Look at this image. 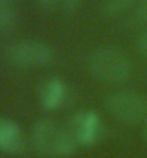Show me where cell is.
Returning <instances> with one entry per match:
<instances>
[{
	"instance_id": "8fae6325",
	"label": "cell",
	"mask_w": 147,
	"mask_h": 158,
	"mask_svg": "<svg viewBox=\"0 0 147 158\" xmlns=\"http://www.w3.org/2000/svg\"><path fill=\"white\" fill-rule=\"evenodd\" d=\"M137 49H139L140 56L147 60V27L139 35L137 38Z\"/></svg>"
},
{
	"instance_id": "3957f363",
	"label": "cell",
	"mask_w": 147,
	"mask_h": 158,
	"mask_svg": "<svg viewBox=\"0 0 147 158\" xmlns=\"http://www.w3.org/2000/svg\"><path fill=\"white\" fill-rule=\"evenodd\" d=\"M108 112L121 124L137 125L147 119V98L139 92L115 91L105 98Z\"/></svg>"
},
{
	"instance_id": "30bf717a",
	"label": "cell",
	"mask_w": 147,
	"mask_h": 158,
	"mask_svg": "<svg viewBox=\"0 0 147 158\" xmlns=\"http://www.w3.org/2000/svg\"><path fill=\"white\" fill-rule=\"evenodd\" d=\"M136 20L141 25H147V0L139 2L136 7Z\"/></svg>"
},
{
	"instance_id": "ba28073f",
	"label": "cell",
	"mask_w": 147,
	"mask_h": 158,
	"mask_svg": "<svg viewBox=\"0 0 147 158\" xmlns=\"http://www.w3.org/2000/svg\"><path fill=\"white\" fill-rule=\"evenodd\" d=\"M140 0H104L102 3V13L108 17L120 16L127 10H130L137 4Z\"/></svg>"
},
{
	"instance_id": "52a82bcc",
	"label": "cell",
	"mask_w": 147,
	"mask_h": 158,
	"mask_svg": "<svg viewBox=\"0 0 147 158\" xmlns=\"http://www.w3.org/2000/svg\"><path fill=\"white\" fill-rule=\"evenodd\" d=\"M41 104L48 111H55L62 106L67 98V85L59 78H52L42 85L41 89Z\"/></svg>"
},
{
	"instance_id": "5b68a950",
	"label": "cell",
	"mask_w": 147,
	"mask_h": 158,
	"mask_svg": "<svg viewBox=\"0 0 147 158\" xmlns=\"http://www.w3.org/2000/svg\"><path fill=\"white\" fill-rule=\"evenodd\" d=\"M71 134L76 144L81 147H91L97 144L102 135V122L95 111H82L74 115Z\"/></svg>"
},
{
	"instance_id": "9c48e42d",
	"label": "cell",
	"mask_w": 147,
	"mask_h": 158,
	"mask_svg": "<svg viewBox=\"0 0 147 158\" xmlns=\"http://www.w3.org/2000/svg\"><path fill=\"white\" fill-rule=\"evenodd\" d=\"M17 15L10 0H0V30H9L16 25Z\"/></svg>"
},
{
	"instance_id": "8992f818",
	"label": "cell",
	"mask_w": 147,
	"mask_h": 158,
	"mask_svg": "<svg viewBox=\"0 0 147 158\" xmlns=\"http://www.w3.org/2000/svg\"><path fill=\"white\" fill-rule=\"evenodd\" d=\"M25 137L17 122L0 117V151L6 154L19 155L25 152Z\"/></svg>"
},
{
	"instance_id": "7c38bea8",
	"label": "cell",
	"mask_w": 147,
	"mask_h": 158,
	"mask_svg": "<svg viewBox=\"0 0 147 158\" xmlns=\"http://www.w3.org/2000/svg\"><path fill=\"white\" fill-rule=\"evenodd\" d=\"M82 0H61L62 4V10L65 15H72L78 10V7L81 6Z\"/></svg>"
},
{
	"instance_id": "7a4b0ae2",
	"label": "cell",
	"mask_w": 147,
	"mask_h": 158,
	"mask_svg": "<svg viewBox=\"0 0 147 158\" xmlns=\"http://www.w3.org/2000/svg\"><path fill=\"white\" fill-rule=\"evenodd\" d=\"M30 139L36 152L45 157H71L78 147L71 132L62 129L55 121L48 118L35 122L30 132Z\"/></svg>"
},
{
	"instance_id": "277c9868",
	"label": "cell",
	"mask_w": 147,
	"mask_h": 158,
	"mask_svg": "<svg viewBox=\"0 0 147 158\" xmlns=\"http://www.w3.org/2000/svg\"><path fill=\"white\" fill-rule=\"evenodd\" d=\"M6 58L16 68H42L52 63L55 53L52 48L39 40H20L6 50Z\"/></svg>"
},
{
	"instance_id": "4fadbf2b",
	"label": "cell",
	"mask_w": 147,
	"mask_h": 158,
	"mask_svg": "<svg viewBox=\"0 0 147 158\" xmlns=\"http://www.w3.org/2000/svg\"><path fill=\"white\" fill-rule=\"evenodd\" d=\"M38 2L43 9H52V7H55L56 3L61 2V0H38Z\"/></svg>"
},
{
	"instance_id": "6da1fadb",
	"label": "cell",
	"mask_w": 147,
	"mask_h": 158,
	"mask_svg": "<svg viewBox=\"0 0 147 158\" xmlns=\"http://www.w3.org/2000/svg\"><path fill=\"white\" fill-rule=\"evenodd\" d=\"M89 72L95 81L105 85H120L128 81L133 72L130 58L115 46H101L88 58Z\"/></svg>"
},
{
	"instance_id": "5bb4252c",
	"label": "cell",
	"mask_w": 147,
	"mask_h": 158,
	"mask_svg": "<svg viewBox=\"0 0 147 158\" xmlns=\"http://www.w3.org/2000/svg\"><path fill=\"white\" fill-rule=\"evenodd\" d=\"M144 137H146V141H147V124H146V129H144Z\"/></svg>"
}]
</instances>
